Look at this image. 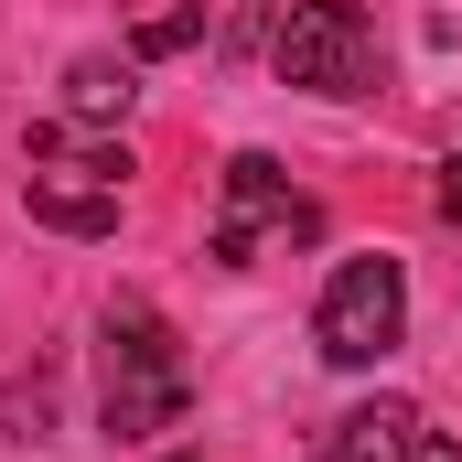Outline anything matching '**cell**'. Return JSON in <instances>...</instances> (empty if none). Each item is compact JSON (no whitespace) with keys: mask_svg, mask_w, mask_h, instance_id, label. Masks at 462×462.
<instances>
[{"mask_svg":"<svg viewBox=\"0 0 462 462\" xmlns=\"http://www.w3.org/2000/svg\"><path fill=\"white\" fill-rule=\"evenodd\" d=\"M172 462H194V452H172Z\"/></svg>","mask_w":462,"mask_h":462,"instance_id":"cell-13","label":"cell"},{"mask_svg":"<svg viewBox=\"0 0 462 462\" xmlns=\"http://www.w3.org/2000/svg\"><path fill=\"white\" fill-rule=\"evenodd\" d=\"M97 334H108V387H97L108 441H151V430H172V420H183V398H194L172 323H162L151 301H108V323H97Z\"/></svg>","mask_w":462,"mask_h":462,"instance_id":"cell-1","label":"cell"},{"mask_svg":"<svg viewBox=\"0 0 462 462\" xmlns=\"http://www.w3.org/2000/svg\"><path fill=\"white\" fill-rule=\"evenodd\" d=\"M312 345L323 365H387V355L409 345V269L398 258H345L334 280H323V301H312Z\"/></svg>","mask_w":462,"mask_h":462,"instance_id":"cell-3","label":"cell"},{"mask_svg":"<svg viewBox=\"0 0 462 462\" xmlns=\"http://www.w3.org/2000/svg\"><path fill=\"white\" fill-rule=\"evenodd\" d=\"M129 97H140V54H76L65 65V118L108 129V118H129Z\"/></svg>","mask_w":462,"mask_h":462,"instance_id":"cell-7","label":"cell"},{"mask_svg":"<svg viewBox=\"0 0 462 462\" xmlns=\"http://www.w3.org/2000/svg\"><path fill=\"white\" fill-rule=\"evenodd\" d=\"M22 205H32V226H54V236H118V183H97V172L32 162L22 172Z\"/></svg>","mask_w":462,"mask_h":462,"instance_id":"cell-5","label":"cell"},{"mask_svg":"<svg viewBox=\"0 0 462 462\" xmlns=\"http://www.w3.org/2000/svg\"><path fill=\"white\" fill-rule=\"evenodd\" d=\"M430 205H441V216H452V226H462V151H452V162H441V172H430Z\"/></svg>","mask_w":462,"mask_h":462,"instance_id":"cell-11","label":"cell"},{"mask_svg":"<svg viewBox=\"0 0 462 462\" xmlns=\"http://www.w3.org/2000/svg\"><path fill=\"white\" fill-rule=\"evenodd\" d=\"M183 43H205V0H140L129 54H140V65H162V54H183Z\"/></svg>","mask_w":462,"mask_h":462,"instance_id":"cell-9","label":"cell"},{"mask_svg":"<svg viewBox=\"0 0 462 462\" xmlns=\"http://www.w3.org/2000/svg\"><path fill=\"white\" fill-rule=\"evenodd\" d=\"M22 151H32V162H54V172H97V183H129V140H97L87 118H43Z\"/></svg>","mask_w":462,"mask_h":462,"instance_id":"cell-8","label":"cell"},{"mask_svg":"<svg viewBox=\"0 0 462 462\" xmlns=\"http://www.w3.org/2000/svg\"><path fill=\"white\" fill-rule=\"evenodd\" d=\"M269 76L301 97H376L387 87V43L355 0H291L269 32Z\"/></svg>","mask_w":462,"mask_h":462,"instance_id":"cell-2","label":"cell"},{"mask_svg":"<svg viewBox=\"0 0 462 462\" xmlns=\"http://www.w3.org/2000/svg\"><path fill=\"white\" fill-rule=\"evenodd\" d=\"M269 32H280V0H236V11H226V54L269 43Z\"/></svg>","mask_w":462,"mask_h":462,"instance_id":"cell-10","label":"cell"},{"mask_svg":"<svg viewBox=\"0 0 462 462\" xmlns=\"http://www.w3.org/2000/svg\"><path fill=\"white\" fill-rule=\"evenodd\" d=\"M409 462H462V452L441 441V430H409Z\"/></svg>","mask_w":462,"mask_h":462,"instance_id":"cell-12","label":"cell"},{"mask_svg":"<svg viewBox=\"0 0 462 462\" xmlns=\"http://www.w3.org/2000/svg\"><path fill=\"white\" fill-rule=\"evenodd\" d=\"M269 236H280V247H291V236H323V205H312L269 151H236V162H226V194H216V236H205V247H216V269H258Z\"/></svg>","mask_w":462,"mask_h":462,"instance_id":"cell-4","label":"cell"},{"mask_svg":"<svg viewBox=\"0 0 462 462\" xmlns=\"http://www.w3.org/2000/svg\"><path fill=\"white\" fill-rule=\"evenodd\" d=\"M409 430H420V409L409 398H376V409H345L312 462H409Z\"/></svg>","mask_w":462,"mask_h":462,"instance_id":"cell-6","label":"cell"}]
</instances>
